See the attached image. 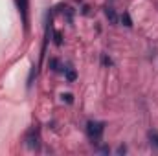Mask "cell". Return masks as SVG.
<instances>
[{
	"label": "cell",
	"mask_w": 158,
	"mask_h": 156,
	"mask_svg": "<svg viewBox=\"0 0 158 156\" xmlns=\"http://www.w3.org/2000/svg\"><path fill=\"white\" fill-rule=\"evenodd\" d=\"M86 134L92 140V143H98L103 134V123L101 121H88L86 123Z\"/></svg>",
	"instance_id": "cell-1"
},
{
	"label": "cell",
	"mask_w": 158,
	"mask_h": 156,
	"mask_svg": "<svg viewBox=\"0 0 158 156\" xmlns=\"http://www.w3.org/2000/svg\"><path fill=\"white\" fill-rule=\"evenodd\" d=\"M17 7H19V13L22 17V22H24V30L28 31V7H30L28 0H17Z\"/></svg>",
	"instance_id": "cell-2"
},
{
	"label": "cell",
	"mask_w": 158,
	"mask_h": 156,
	"mask_svg": "<svg viewBox=\"0 0 158 156\" xmlns=\"http://www.w3.org/2000/svg\"><path fill=\"white\" fill-rule=\"evenodd\" d=\"M105 15H107V18H109L112 24H116V20H118V18H116V13H114V9H112V7H107V9H105Z\"/></svg>",
	"instance_id": "cell-3"
},
{
	"label": "cell",
	"mask_w": 158,
	"mask_h": 156,
	"mask_svg": "<svg viewBox=\"0 0 158 156\" xmlns=\"http://www.w3.org/2000/svg\"><path fill=\"white\" fill-rule=\"evenodd\" d=\"M64 72H66V79H68L70 83H74V81H76V70H74L72 66H68Z\"/></svg>",
	"instance_id": "cell-4"
},
{
	"label": "cell",
	"mask_w": 158,
	"mask_h": 156,
	"mask_svg": "<svg viewBox=\"0 0 158 156\" xmlns=\"http://www.w3.org/2000/svg\"><path fill=\"white\" fill-rule=\"evenodd\" d=\"M121 22H123V24H125L127 28H131V26H132V20H131L129 13H123V15H121Z\"/></svg>",
	"instance_id": "cell-5"
},
{
	"label": "cell",
	"mask_w": 158,
	"mask_h": 156,
	"mask_svg": "<svg viewBox=\"0 0 158 156\" xmlns=\"http://www.w3.org/2000/svg\"><path fill=\"white\" fill-rule=\"evenodd\" d=\"M149 140H151V143H153L155 147H158V132L151 130V132H149Z\"/></svg>",
	"instance_id": "cell-6"
},
{
	"label": "cell",
	"mask_w": 158,
	"mask_h": 156,
	"mask_svg": "<svg viewBox=\"0 0 158 156\" xmlns=\"http://www.w3.org/2000/svg\"><path fill=\"white\" fill-rule=\"evenodd\" d=\"M63 99L66 101V103H72L74 99H72V94H63Z\"/></svg>",
	"instance_id": "cell-7"
},
{
	"label": "cell",
	"mask_w": 158,
	"mask_h": 156,
	"mask_svg": "<svg viewBox=\"0 0 158 156\" xmlns=\"http://www.w3.org/2000/svg\"><path fill=\"white\" fill-rule=\"evenodd\" d=\"M103 64H109V66H110V64H112V61H110V59H107V57L103 55Z\"/></svg>",
	"instance_id": "cell-8"
},
{
	"label": "cell",
	"mask_w": 158,
	"mask_h": 156,
	"mask_svg": "<svg viewBox=\"0 0 158 156\" xmlns=\"http://www.w3.org/2000/svg\"><path fill=\"white\" fill-rule=\"evenodd\" d=\"M125 153H127L125 147H118V154H125Z\"/></svg>",
	"instance_id": "cell-9"
}]
</instances>
